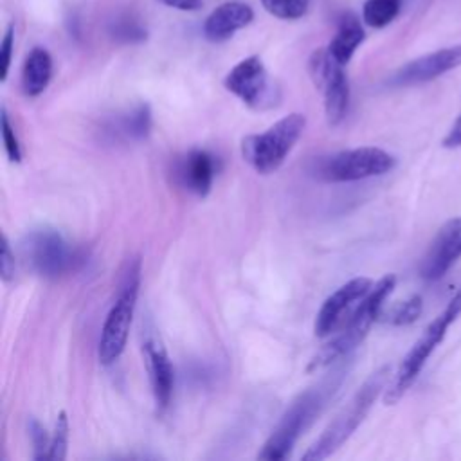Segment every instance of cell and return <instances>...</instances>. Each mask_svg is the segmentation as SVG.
Wrapping results in <instances>:
<instances>
[{"label":"cell","mask_w":461,"mask_h":461,"mask_svg":"<svg viewBox=\"0 0 461 461\" xmlns=\"http://www.w3.org/2000/svg\"><path fill=\"white\" fill-rule=\"evenodd\" d=\"M344 371H335L331 376H326L319 385H313L290 403V407L281 416L277 427L265 441L258 457L265 461H281L290 456L299 436L313 423V420L321 414L330 396L340 384Z\"/></svg>","instance_id":"cell-1"},{"label":"cell","mask_w":461,"mask_h":461,"mask_svg":"<svg viewBox=\"0 0 461 461\" xmlns=\"http://www.w3.org/2000/svg\"><path fill=\"white\" fill-rule=\"evenodd\" d=\"M140 270H142V261L139 256L128 258L121 268L115 297L106 313L104 324L101 328L99 344H97V357L103 366H110L117 362L124 353L135 306H137V297H139Z\"/></svg>","instance_id":"cell-2"},{"label":"cell","mask_w":461,"mask_h":461,"mask_svg":"<svg viewBox=\"0 0 461 461\" xmlns=\"http://www.w3.org/2000/svg\"><path fill=\"white\" fill-rule=\"evenodd\" d=\"M394 285L396 277L393 274H387L378 283H375L373 288L355 306L340 331L312 357L306 371H319L337 362L339 358L349 355L357 346H360V342L367 337L371 326L378 321L382 306L385 299L391 295Z\"/></svg>","instance_id":"cell-3"},{"label":"cell","mask_w":461,"mask_h":461,"mask_svg":"<svg viewBox=\"0 0 461 461\" xmlns=\"http://www.w3.org/2000/svg\"><path fill=\"white\" fill-rule=\"evenodd\" d=\"M389 366H384L369 375V378L358 387V391L349 398V402L337 412L322 434L313 441V445L303 454L304 461H321L335 454L364 421L371 411L375 400L384 391L389 380Z\"/></svg>","instance_id":"cell-4"},{"label":"cell","mask_w":461,"mask_h":461,"mask_svg":"<svg viewBox=\"0 0 461 461\" xmlns=\"http://www.w3.org/2000/svg\"><path fill=\"white\" fill-rule=\"evenodd\" d=\"M20 250L29 270L45 279L72 274L86 261L81 249L70 245L59 230L47 225L27 230L20 241Z\"/></svg>","instance_id":"cell-5"},{"label":"cell","mask_w":461,"mask_h":461,"mask_svg":"<svg viewBox=\"0 0 461 461\" xmlns=\"http://www.w3.org/2000/svg\"><path fill=\"white\" fill-rule=\"evenodd\" d=\"M459 315H461V285L456 290V294L452 295V299L447 303L445 310L432 322H429L425 331L420 335V339L412 344V348L407 351V355L400 362V366L394 373V380L385 389V398H384L385 403H389V405L396 403L405 394V391L418 378L420 371L423 369V366L429 360V357L432 355V351L445 339L448 326L452 322H456Z\"/></svg>","instance_id":"cell-6"},{"label":"cell","mask_w":461,"mask_h":461,"mask_svg":"<svg viewBox=\"0 0 461 461\" xmlns=\"http://www.w3.org/2000/svg\"><path fill=\"white\" fill-rule=\"evenodd\" d=\"M306 117L299 112L288 113L263 133H252L241 139L243 160L259 175L274 173L288 157L303 130Z\"/></svg>","instance_id":"cell-7"},{"label":"cell","mask_w":461,"mask_h":461,"mask_svg":"<svg viewBox=\"0 0 461 461\" xmlns=\"http://www.w3.org/2000/svg\"><path fill=\"white\" fill-rule=\"evenodd\" d=\"M396 158L382 148L362 146L333 153L317 162L313 173L326 182H357L389 173Z\"/></svg>","instance_id":"cell-8"},{"label":"cell","mask_w":461,"mask_h":461,"mask_svg":"<svg viewBox=\"0 0 461 461\" xmlns=\"http://www.w3.org/2000/svg\"><path fill=\"white\" fill-rule=\"evenodd\" d=\"M342 67L328 49H317L308 61L310 77L322 90L324 113L330 126H337L349 106V83Z\"/></svg>","instance_id":"cell-9"},{"label":"cell","mask_w":461,"mask_h":461,"mask_svg":"<svg viewBox=\"0 0 461 461\" xmlns=\"http://www.w3.org/2000/svg\"><path fill=\"white\" fill-rule=\"evenodd\" d=\"M373 288V281L369 277H353L342 286H339L321 306L315 317L313 324V333L321 339L331 335L339 324L344 322V315H351L360 303V299Z\"/></svg>","instance_id":"cell-10"},{"label":"cell","mask_w":461,"mask_h":461,"mask_svg":"<svg viewBox=\"0 0 461 461\" xmlns=\"http://www.w3.org/2000/svg\"><path fill=\"white\" fill-rule=\"evenodd\" d=\"M225 88L252 108L263 106L270 97L267 68L259 56H249L236 63L223 79Z\"/></svg>","instance_id":"cell-11"},{"label":"cell","mask_w":461,"mask_h":461,"mask_svg":"<svg viewBox=\"0 0 461 461\" xmlns=\"http://www.w3.org/2000/svg\"><path fill=\"white\" fill-rule=\"evenodd\" d=\"M457 67H461V43L434 50L430 54L420 56L405 63L389 77V85L411 86V85L427 83Z\"/></svg>","instance_id":"cell-12"},{"label":"cell","mask_w":461,"mask_h":461,"mask_svg":"<svg viewBox=\"0 0 461 461\" xmlns=\"http://www.w3.org/2000/svg\"><path fill=\"white\" fill-rule=\"evenodd\" d=\"M461 258V216L448 220L432 240L420 265V276L425 281L441 279Z\"/></svg>","instance_id":"cell-13"},{"label":"cell","mask_w":461,"mask_h":461,"mask_svg":"<svg viewBox=\"0 0 461 461\" xmlns=\"http://www.w3.org/2000/svg\"><path fill=\"white\" fill-rule=\"evenodd\" d=\"M216 173H218L216 157L207 149L194 148L178 160L175 175L184 189L203 198L209 194Z\"/></svg>","instance_id":"cell-14"},{"label":"cell","mask_w":461,"mask_h":461,"mask_svg":"<svg viewBox=\"0 0 461 461\" xmlns=\"http://www.w3.org/2000/svg\"><path fill=\"white\" fill-rule=\"evenodd\" d=\"M142 351H144V362L149 375L155 403L158 409H166L171 402L173 384H175L173 364L169 360V355L166 348L153 337H149L142 344Z\"/></svg>","instance_id":"cell-15"},{"label":"cell","mask_w":461,"mask_h":461,"mask_svg":"<svg viewBox=\"0 0 461 461\" xmlns=\"http://www.w3.org/2000/svg\"><path fill=\"white\" fill-rule=\"evenodd\" d=\"M254 20L250 5L241 2H227L216 7L203 22V36L209 41H225L234 36L236 31L247 27Z\"/></svg>","instance_id":"cell-16"},{"label":"cell","mask_w":461,"mask_h":461,"mask_svg":"<svg viewBox=\"0 0 461 461\" xmlns=\"http://www.w3.org/2000/svg\"><path fill=\"white\" fill-rule=\"evenodd\" d=\"M52 77V58L47 49L34 47L22 68V90L29 97L40 95L50 83Z\"/></svg>","instance_id":"cell-17"},{"label":"cell","mask_w":461,"mask_h":461,"mask_svg":"<svg viewBox=\"0 0 461 461\" xmlns=\"http://www.w3.org/2000/svg\"><path fill=\"white\" fill-rule=\"evenodd\" d=\"M364 40H366V32L358 18L353 13H344L342 18L339 20L337 34L330 41L328 50L340 65H346Z\"/></svg>","instance_id":"cell-18"},{"label":"cell","mask_w":461,"mask_h":461,"mask_svg":"<svg viewBox=\"0 0 461 461\" xmlns=\"http://www.w3.org/2000/svg\"><path fill=\"white\" fill-rule=\"evenodd\" d=\"M151 131V110L149 104L140 103L126 115H122L117 122V133L124 135L126 139L140 140L146 139Z\"/></svg>","instance_id":"cell-19"},{"label":"cell","mask_w":461,"mask_h":461,"mask_svg":"<svg viewBox=\"0 0 461 461\" xmlns=\"http://www.w3.org/2000/svg\"><path fill=\"white\" fill-rule=\"evenodd\" d=\"M400 5L402 0H366L362 7V20L373 29H382L398 16Z\"/></svg>","instance_id":"cell-20"},{"label":"cell","mask_w":461,"mask_h":461,"mask_svg":"<svg viewBox=\"0 0 461 461\" xmlns=\"http://www.w3.org/2000/svg\"><path fill=\"white\" fill-rule=\"evenodd\" d=\"M267 13L283 18V20H297L308 13L310 0H259Z\"/></svg>","instance_id":"cell-21"},{"label":"cell","mask_w":461,"mask_h":461,"mask_svg":"<svg viewBox=\"0 0 461 461\" xmlns=\"http://www.w3.org/2000/svg\"><path fill=\"white\" fill-rule=\"evenodd\" d=\"M68 418L67 412L61 411L56 418L54 430L50 434V447L47 461H61L67 456V445H68Z\"/></svg>","instance_id":"cell-22"},{"label":"cell","mask_w":461,"mask_h":461,"mask_svg":"<svg viewBox=\"0 0 461 461\" xmlns=\"http://www.w3.org/2000/svg\"><path fill=\"white\" fill-rule=\"evenodd\" d=\"M423 310V303H421V297L420 295H412L411 299L400 303L398 306H394L387 315H385V321L393 326H407L411 322H414L420 313Z\"/></svg>","instance_id":"cell-23"},{"label":"cell","mask_w":461,"mask_h":461,"mask_svg":"<svg viewBox=\"0 0 461 461\" xmlns=\"http://www.w3.org/2000/svg\"><path fill=\"white\" fill-rule=\"evenodd\" d=\"M110 34L122 43H139V41H144L148 36L146 29L131 18H121L113 22L110 27Z\"/></svg>","instance_id":"cell-24"},{"label":"cell","mask_w":461,"mask_h":461,"mask_svg":"<svg viewBox=\"0 0 461 461\" xmlns=\"http://www.w3.org/2000/svg\"><path fill=\"white\" fill-rule=\"evenodd\" d=\"M29 434H31V441H32V457L36 461L47 459L49 447H50V436L47 434L43 425L34 418H31V421H29Z\"/></svg>","instance_id":"cell-25"},{"label":"cell","mask_w":461,"mask_h":461,"mask_svg":"<svg viewBox=\"0 0 461 461\" xmlns=\"http://www.w3.org/2000/svg\"><path fill=\"white\" fill-rule=\"evenodd\" d=\"M2 139H4V146H5V153L9 157L11 162H20L22 160V148H20V140L16 137V131L9 121V115L5 112V108H2Z\"/></svg>","instance_id":"cell-26"},{"label":"cell","mask_w":461,"mask_h":461,"mask_svg":"<svg viewBox=\"0 0 461 461\" xmlns=\"http://www.w3.org/2000/svg\"><path fill=\"white\" fill-rule=\"evenodd\" d=\"M13 45H14V27L9 25L4 32V40L0 45V54H2V81L7 79L9 68H11V58H13Z\"/></svg>","instance_id":"cell-27"},{"label":"cell","mask_w":461,"mask_h":461,"mask_svg":"<svg viewBox=\"0 0 461 461\" xmlns=\"http://www.w3.org/2000/svg\"><path fill=\"white\" fill-rule=\"evenodd\" d=\"M14 268H16V261H14V252L11 250L9 240L4 234L2 236V254H0V274L4 281H11L14 277Z\"/></svg>","instance_id":"cell-28"},{"label":"cell","mask_w":461,"mask_h":461,"mask_svg":"<svg viewBox=\"0 0 461 461\" xmlns=\"http://www.w3.org/2000/svg\"><path fill=\"white\" fill-rule=\"evenodd\" d=\"M443 148H448V149L461 148V115L456 119V122L448 130L447 137L443 139Z\"/></svg>","instance_id":"cell-29"},{"label":"cell","mask_w":461,"mask_h":461,"mask_svg":"<svg viewBox=\"0 0 461 461\" xmlns=\"http://www.w3.org/2000/svg\"><path fill=\"white\" fill-rule=\"evenodd\" d=\"M160 2L180 11H196L202 7V0H160Z\"/></svg>","instance_id":"cell-30"}]
</instances>
